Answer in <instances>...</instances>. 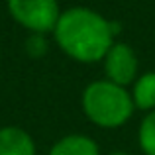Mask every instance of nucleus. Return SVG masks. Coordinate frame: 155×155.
Instances as JSON below:
<instances>
[{"label": "nucleus", "mask_w": 155, "mask_h": 155, "mask_svg": "<svg viewBox=\"0 0 155 155\" xmlns=\"http://www.w3.org/2000/svg\"><path fill=\"white\" fill-rule=\"evenodd\" d=\"M49 155H100L96 141L83 134H71L55 141Z\"/></svg>", "instance_id": "423d86ee"}, {"label": "nucleus", "mask_w": 155, "mask_h": 155, "mask_svg": "<svg viewBox=\"0 0 155 155\" xmlns=\"http://www.w3.org/2000/svg\"><path fill=\"white\" fill-rule=\"evenodd\" d=\"M26 51L30 53L31 57H41L43 53L47 51V41L43 34H31L26 41Z\"/></svg>", "instance_id": "1a4fd4ad"}, {"label": "nucleus", "mask_w": 155, "mask_h": 155, "mask_svg": "<svg viewBox=\"0 0 155 155\" xmlns=\"http://www.w3.org/2000/svg\"><path fill=\"white\" fill-rule=\"evenodd\" d=\"M8 12L22 28L43 35L55 30L61 16L57 0H8Z\"/></svg>", "instance_id": "7ed1b4c3"}, {"label": "nucleus", "mask_w": 155, "mask_h": 155, "mask_svg": "<svg viewBox=\"0 0 155 155\" xmlns=\"http://www.w3.org/2000/svg\"><path fill=\"white\" fill-rule=\"evenodd\" d=\"M108 155H132V153H128V151H112V153H108Z\"/></svg>", "instance_id": "9d476101"}, {"label": "nucleus", "mask_w": 155, "mask_h": 155, "mask_svg": "<svg viewBox=\"0 0 155 155\" xmlns=\"http://www.w3.org/2000/svg\"><path fill=\"white\" fill-rule=\"evenodd\" d=\"M0 155H35V143L18 126L0 128Z\"/></svg>", "instance_id": "39448f33"}, {"label": "nucleus", "mask_w": 155, "mask_h": 155, "mask_svg": "<svg viewBox=\"0 0 155 155\" xmlns=\"http://www.w3.org/2000/svg\"><path fill=\"white\" fill-rule=\"evenodd\" d=\"M132 100L134 106L140 110H147V112L155 110V71L137 77V81L134 83Z\"/></svg>", "instance_id": "0eeeda50"}, {"label": "nucleus", "mask_w": 155, "mask_h": 155, "mask_svg": "<svg viewBox=\"0 0 155 155\" xmlns=\"http://www.w3.org/2000/svg\"><path fill=\"white\" fill-rule=\"evenodd\" d=\"M83 112L92 124L98 128L114 130L124 126L132 118L134 100L126 87L112 83V81H94L83 91Z\"/></svg>", "instance_id": "f03ea898"}, {"label": "nucleus", "mask_w": 155, "mask_h": 155, "mask_svg": "<svg viewBox=\"0 0 155 155\" xmlns=\"http://www.w3.org/2000/svg\"><path fill=\"white\" fill-rule=\"evenodd\" d=\"M102 61H104V73L108 77V81L120 84V87L136 83L140 63H137L136 51L128 43L116 41L110 47V51L106 53V57Z\"/></svg>", "instance_id": "20e7f679"}, {"label": "nucleus", "mask_w": 155, "mask_h": 155, "mask_svg": "<svg viewBox=\"0 0 155 155\" xmlns=\"http://www.w3.org/2000/svg\"><path fill=\"white\" fill-rule=\"evenodd\" d=\"M120 24L106 20L91 8H69L61 12L53 35L61 51L81 63L102 61L116 43Z\"/></svg>", "instance_id": "f257e3e1"}, {"label": "nucleus", "mask_w": 155, "mask_h": 155, "mask_svg": "<svg viewBox=\"0 0 155 155\" xmlns=\"http://www.w3.org/2000/svg\"><path fill=\"white\" fill-rule=\"evenodd\" d=\"M137 140H140V147L145 155H155V110L147 112L141 120Z\"/></svg>", "instance_id": "6e6552de"}]
</instances>
